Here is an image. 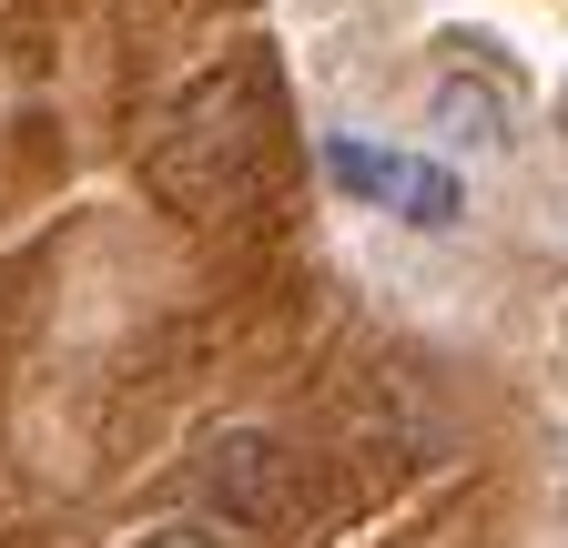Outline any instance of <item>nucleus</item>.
Listing matches in <instances>:
<instances>
[{
	"mask_svg": "<svg viewBox=\"0 0 568 548\" xmlns=\"http://www.w3.org/2000/svg\"><path fill=\"white\" fill-rule=\"evenodd\" d=\"M203 498L224 508V518H244V528H284V508H295L284 447H274V437H254V427L213 437V457H203Z\"/></svg>",
	"mask_w": 568,
	"mask_h": 548,
	"instance_id": "f257e3e1",
	"label": "nucleus"
},
{
	"mask_svg": "<svg viewBox=\"0 0 568 548\" xmlns=\"http://www.w3.org/2000/svg\"><path fill=\"white\" fill-rule=\"evenodd\" d=\"M426 132L447 153H508L518 143V102L497 72H437L426 82Z\"/></svg>",
	"mask_w": 568,
	"mask_h": 548,
	"instance_id": "f03ea898",
	"label": "nucleus"
},
{
	"mask_svg": "<svg viewBox=\"0 0 568 548\" xmlns=\"http://www.w3.org/2000/svg\"><path fill=\"white\" fill-rule=\"evenodd\" d=\"M325 173L355 193V203H406V173H416V153H386V143H366V132H325Z\"/></svg>",
	"mask_w": 568,
	"mask_h": 548,
	"instance_id": "7ed1b4c3",
	"label": "nucleus"
},
{
	"mask_svg": "<svg viewBox=\"0 0 568 548\" xmlns=\"http://www.w3.org/2000/svg\"><path fill=\"white\" fill-rule=\"evenodd\" d=\"M142 548H213V538H193V528H163V538H142Z\"/></svg>",
	"mask_w": 568,
	"mask_h": 548,
	"instance_id": "20e7f679",
	"label": "nucleus"
},
{
	"mask_svg": "<svg viewBox=\"0 0 568 548\" xmlns=\"http://www.w3.org/2000/svg\"><path fill=\"white\" fill-rule=\"evenodd\" d=\"M558 143H568V92H558Z\"/></svg>",
	"mask_w": 568,
	"mask_h": 548,
	"instance_id": "39448f33",
	"label": "nucleus"
}]
</instances>
